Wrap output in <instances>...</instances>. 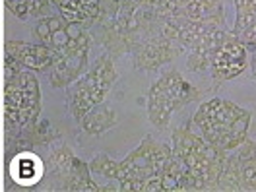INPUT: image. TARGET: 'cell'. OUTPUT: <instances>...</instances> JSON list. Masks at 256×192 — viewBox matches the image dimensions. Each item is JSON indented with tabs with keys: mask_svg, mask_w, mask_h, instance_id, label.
I'll list each match as a JSON object with an SVG mask.
<instances>
[{
	"mask_svg": "<svg viewBox=\"0 0 256 192\" xmlns=\"http://www.w3.org/2000/svg\"><path fill=\"white\" fill-rule=\"evenodd\" d=\"M158 14L154 6L124 4L116 12L99 14L97 22L90 28L94 41L105 48L112 58L134 52L154 32Z\"/></svg>",
	"mask_w": 256,
	"mask_h": 192,
	"instance_id": "1",
	"label": "cell"
},
{
	"mask_svg": "<svg viewBox=\"0 0 256 192\" xmlns=\"http://www.w3.org/2000/svg\"><path fill=\"white\" fill-rule=\"evenodd\" d=\"M250 116V111L216 97L200 105L192 122L200 128V134L210 144L225 152H233L246 140Z\"/></svg>",
	"mask_w": 256,
	"mask_h": 192,
	"instance_id": "2",
	"label": "cell"
},
{
	"mask_svg": "<svg viewBox=\"0 0 256 192\" xmlns=\"http://www.w3.org/2000/svg\"><path fill=\"white\" fill-rule=\"evenodd\" d=\"M171 152L176 160L186 163L190 175L200 182L202 190L218 188L220 173L229 152L210 144L204 136L192 134L190 124L173 130Z\"/></svg>",
	"mask_w": 256,
	"mask_h": 192,
	"instance_id": "3",
	"label": "cell"
},
{
	"mask_svg": "<svg viewBox=\"0 0 256 192\" xmlns=\"http://www.w3.org/2000/svg\"><path fill=\"white\" fill-rule=\"evenodd\" d=\"M41 96L33 70H22L4 84V122L6 138L39 120Z\"/></svg>",
	"mask_w": 256,
	"mask_h": 192,
	"instance_id": "4",
	"label": "cell"
},
{
	"mask_svg": "<svg viewBox=\"0 0 256 192\" xmlns=\"http://www.w3.org/2000/svg\"><path fill=\"white\" fill-rule=\"evenodd\" d=\"M114 82H116V70L112 64V56L107 52V54L99 56L96 62L92 64V68L86 70V74H82L78 80L66 86L68 88L66 101H68L72 116L76 120H80L90 109H94L96 105H101Z\"/></svg>",
	"mask_w": 256,
	"mask_h": 192,
	"instance_id": "5",
	"label": "cell"
},
{
	"mask_svg": "<svg viewBox=\"0 0 256 192\" xmlns=\"http://www.w3.org/2000/svg\"><path fill=\"white\" fill-rule=\"evenodd\" d=\"M202 92L184 80L176 70L167 72L163 78L150 88L148 94V114L156 128H167L173 111L184 107L186 103L198 101Z\"/></svg>",
	"mask_w": 256,
	"mask_h": 192,
	"instance_id": "6",
	"label": "cell"
},
{
	"mask_svg": "<svg viewBox=\"0 0 256 192\" xmlns=\"http://www.w3.org/2000/svg\"><path fill=\"white\" fill-rule=\"evenodd\" d=\"M94 37L92 32L86 30L78 39H72L64 48L58 60L48 70V82L52 88H66L74 80H78L88 70V50Z\"/></svg>",
	"mask_w": 256,
	"mask_h": 192,
	"instance_id": "7",
	"label": "cell"
},
{
	"mask_svg": "<svg viewBox=\"0 0 256 192\" xmlns=\"http://www.w3.org/2000/svg\"><path fill=\"white\" fill-rule=\"evenodd\" d=\"M246 54H248V50L240 43L239 37H235L229 32L224 45L214 54V60L210 66L212 68V78H214V90H218L222 86V82L233 80L246 70V66H248Z\"/></svg>",
	"mask_w": 256,
	"mask_h": 192,
	"instance_id": "8",
	"label": "cell"
},
{
	"mask_svg": "<svg viewBox=\"0 0 256 192\" xmlns=\"http://www.w3.org/2000/svg\"><path fill=\"white\" fill-rule=\"evenodd\" d=\"M178 54H182L180 45L176 41H171V39L160 35L154 30L144 43L134 50V66L140 70H146V72L158 70L163 64L175 60Z\"/></svg>",
	"mask_w": 256,
	"mask_h": 192,
	"instance_id": "9",
	"label": "cell"
},
{
	"mask_svg": "<svg viewBox=\"0 0 256 192\" xmlns=\"http://www.w3.org/2000/svg\"><path fill=\"white\" fill-rule=\"evenodd\" d=\"M6 54H12L24 64V68L33 70V72H45L50 70V66L58 60L60 52L56 48L43 45V43H24V41H6L4 45Z\"/></svg>",
	"mask_w": 256,
	"mask_h": 192,
	"instance_id": "10",
	"label": "cell"
},
{
	"mask_svg": "<svg viewBox=\"0 0 256 192\" xmlns=\"http://www.w3.org/2000/svg\"><path fill=\"white\" fill-rule=\"evenodd\" d=\"M8 167H10V176L18 184L10 190H33L45 175V161L37 158L33 152H20L8 158Z\"/></svg>",
	"mask_w": 256,
	"mask_h": 192,
	"instance_id": "11",
	"label": "cell"
},
{
	"mask_svg": "<svg viewBox=\"0 0 256 192\" xmlns=\"http://www.w3.org/2000/svg\"><path fill=\"white\" fill-rule=\"evenodd\" d=\"M76 161V156L72 150L60 140H56V146L50 150L47 161H45V175L43 182L48 190H62L64 182L72 171V165Z\"/></svg>",
	"mask_w": 256,
	"mask_h": 192,
	"instance_id": "12",
	"label": "cell"
},
{
	"mask_svg": "<svg viewBox=\"0 0 256 192\" xmlns=\"http://www.w3.org/2000/svg\"><path fill=\"white\" fill-rule=\"evenodd\" d=\"M229 32L227 30H210L208 33H204L188 50H186V66L192 72H204L212 66L214 54L218 52V48L224 45V41L227 39Z\"/></svg>",
	"mask_w": 256,
	"mask_h": 192,
	"instance_id": "13",
	"label": "cell"
},
{
	"mask_svg": "<svg viewBox=\"0 0 256 192\" xmlns=\"http://www.w3.org/2000/svg\"><path fill=\"white\" fill-rule=\"evenodd\" d=\"M66 24H84L92 28L101 14V0H50Z\"/></svg>",
	"mask_w": 256,
	"mask_h": 192,
	"instance_id": "14",
	"label": "cell"
},
{
	"mask_svg": "<svg viewBox=\"0 0 256 192\" xmlns=\"http://www.w3.org/2000/svg\"><path fill=\"white\" fill-rule=\"evenodd\" d=\"M116 122V116H114V111L107 105H96L94 109L86 112L80 118V124L84 128L86 134L90 136H101L103 132L111 130Z\"/></svg>",
	"mask_w": 256,
	"mask_h": 192,
	"instance_id": "15",
	"label": "cell"
},
{
	"mask_svg": "<svg viewBox=\"0 0 256 192\" xmlns=\"http://www.w3.org/2000/svg\"><path fill=\"white\" fill-rule=\"evenodd\" d=\"M235 152V150H233ZM220 190H240V160L237 154H227L218 180Z\"/></svg>",
	"mask_w": 256,
	"mask_h": 192,
	"instance_id": "16",
	"label": "cell"
},
{
	"mask_svg": "<svg viewBox=\"0 0 256 192\" xmlns=\"http://www.w3.org/2000/svg\"><path fill=\"white\" fill-rule=\"evenodd\" d=\"M186 20H202V18L224 16L222 0H190L184 12Z\"/></svg>",
	"mask_w": 256,
	"mask_h": 192,
	"instance_id": "17",
	"label": "cell"
},
{
	"mask_svg": "<svg viewBox=\"0 0 256 192\" xmlns=\"http://www.w3.org/2000/svg\"><path fill=\"white\" fill-rule=\"evenodd\" d=\"M235 10H237V20L231 33L239 37L244 30L256 24V0H235Z\"/></svg>",
	"mask_w": 256,
	"mask_h": 192,
	"instance_id": "18",
	"label": "cell"
},
{
	"mask_svg": "<svg viewBox=\"0 0 256 192\" xmlns=\"http://www.w3.org/2000/svg\"><path fill=\"white\" fill-rule=\"evenodd\" d=\"M90 171L97 173V175L107 176V178H116V175H118V161L107 158L105 154H99L90 163Z\"/></svg>",
	"mask_w": 256,
	"mask_h": 192,
	"instance_id": "19",
	"label": "cell"
},
{
	"mask_svg": "<svg viewBox=\"0 0 256 192\" xmlns=\"http://www.w3.org/2000/svg\"><path fill=\"white\" fill-rule=\"evenodd\" d=\"M240 190H256V156L240 160Z\"/></svg>",
	"mask_w": 256,
	"mask_h": 192,
	"instance_id": "20",
	"label": "cell"
},
{
	"mask_svg": "<svg viewBox=\"0 0 256 192\" xmlns=\"http://www.w3.org/2000/svg\"><path fill=\"white\" fill-rule=\"evenodd\" d=\"M50 0H28V18L50 16Z\"/></svg>",
	"mask_w": 256,
	"mask_h": 192,
	"instance_id": "21",
	"label": "cell"
},
{
	"mask_svg": "<svg viewBox=\"0 0 256 192\" xmlns=\"http://www.w3.org/2000/svg\"><path fill=\"white\" fill-rule=\"evenodd\" d=\"M72 39L68 37V33H66V28L62 30H56V32L50 33V43H48V47L56 48L58 52H62L64 48L68 47V43H70Z\"/></svg>",
	"mask_w": 256,
	"mask_h": 192,
	"instance_id": "22",
	"label": "cell"
},
{
	"mask_svg": "<svg viewBox=\"0 0 256 192\" xmlns=\"http://www.w3.org/2000/svg\"><path fill=\"white\" fill-rule=\"evenodd\" d=\"M6 8L20 20H28V0H4Z\"/></svg>",
	"mask_w": 256,
	"mask_h": 192,
	"instance_id": "23",
	"label": "cell"
},
{
	"mask_svg": "<svg viewBox=\"0 0 256 192\" xmlns=\"http://www.w3.org/2000/svg\"><path fill=\"white\" fill-rule=\"evenodd\" d=\"M22 70H28V68H24V64L18 58H14L12 54H6V58H4V78H12L14 74L22 72Z\"/></svg>",
	"mask_w": 256,
	"mask_h": 192,
	"instance_id": "24",
	"label": "cell"
},
{
	"mask_svg": "<svg viewBox=\"0 0 256 192\" xmlns=\"http://www.w3.org/2000/svg\"><path fill=\"white\" fill-rule=\"evenodd\" d=\"M33 33H35V37L39 39V43H43V45H48V43H50V30H48V24L45 18H41V20L35 24Z\"/></svg>",
	"mask_w": 256,
	"mask_h": 192,
	"instance_id": "25",
	"label": "cell"
},
{
	"mask_svg": "<svg viewBox=\"0 0 256 192\" xmlns=\"http://www.w3.org/2000/svg\"><path fill=\"white\" fill-rule=\"evenodd\" d=\"M239 39H240V43L246 47L248 52L256 50V24H252L248 30H244V32L240 33Z\"/></svg>",
	"mask_w": 256,
	"mask_h": 192,
	"instance_id": "26",
	"label": "cell"
},
{
	"mask_svg": "<svg viewBox=\"0 0 256 192\" xmlns=\"http://www.w3.org/2000/svg\"><path fill=\"white\" fill-rule=\"evenodd\" d=\"M86 30H90V28L84 26V24H66V33H68L70 39H78Z\"/></svg>",
	"mask_w": 256,
	"mask_h": 192,
	"instance_id": "27",
	"label": "cell"
},
{
	"mask_svg": "<svg viewBox=\"0 0 256 192\" xmlns=\"http://www.w3.org/2000/svg\"><path fill=\"white\" fill-rule=\"evenodd\" d=\"M248 64H250L252 76H254V80H256V50H252V52H250V60H248Z\"/></svg>",
	"mask_w": 256,
	"mask_h": 192,
	"instance_id": "28",
	"label": "cell"
}]
</instances>
